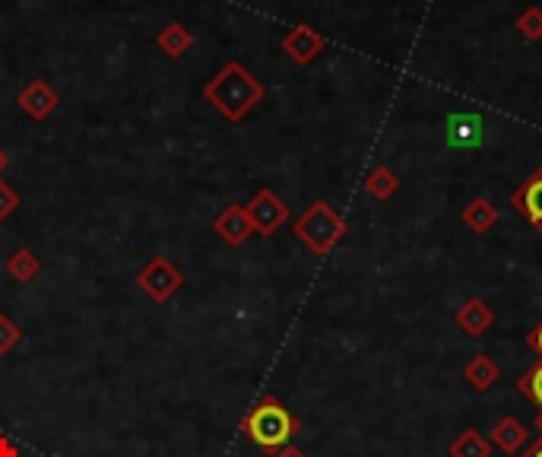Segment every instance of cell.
<instances>
[{
    "label": "cell",
    "mask_w": 542,
    "mask_h": 457,
    "mask_svg": "<svg viewBox=\"0 0 542 457\" xmlns=\"http://www.w3.org/2000/svg\"><path fill=\"white\" fill-rule=\"evenodd\" d=\"M264 96H267L264 83H260L254 73L238 61L222 64L216 77L203 86V99H207L216 112L232 124L245 121L254 108L264 102Z\"/></svg>",
    "instance_id": "obj_1"
},
{
    "label": "cell",
    "mask_w": 542,
    "mask_h": 457,
    "mask_svg": "<svg viewBox=\"0 0 542 457\" xmlns=\"http://www.w3.org/2000/svg\"><path fill=\"white\" fill-rule=\"evenodd\" d=\"M292 232L311 254L324 258V254H330L346 239L349 223L333 210V204H327V200H314V204L292 223Z\"/></svg>",
    "instance_id": "obj_2"
},
{
    "label": "cell",
    "mask_w": 542,
    "mask_h": 457,
    "mask_svg": "<svg viewBox=\"0 0 542 457\" xmlns=\"http://www.w3.org/2000/svg\"><path fill=\"white\" fill-rule=\"evenodd\" d=\"M245 435L251 438V442L257 448L264 451H279L286 448L295 432H298V419L289 413V407L283 404V400L276 397H264L260 404L245 416Z\"/></svg>",
    "instance_id": "obj_3"
},
{
    "label": "cell",
    "mask_w": 542,
    "mask_h": 457,
    "mask_svg": "<svg viewBox=\"0 0 542 457\" xmlns=\"http://www.w3.org/2000/svg\"><path fill=\"white\" fill-rule=\"evenodd\" d=\"M137 286L146 299H153L156 305H165L175 292L184 286V273L165 258V254H156L143 264V270L137 273Z\"/></svg>",
    "instance_id": "obj_4"
},
{
    "label": "cell",
    "mask_w": 542,
    "mask_h": 457,
    "mask_svg": "<svg viewBox=\"0 0 542 457\" xmlns=\"http://www.w3.org/2000/svg\"><path fill=\"white\" fill-rule=\"evenodd\" d=\"M245 213L251 219V229L257 235H264V239H270V235H276L289 223V204L270 188H260L245 204Z\"/></svg>",
    "instance_id": "obj_5"
},
{
    "label": "cell",
    "mask_w": 542,
    "mask_h": 457,
    "mask_svg": "<svg viewBox=\"0 0 542 457\" xmlns=\"http://www.w3.org/2000/svg\"><path fill=\"white\" fill-rule=\"evenodd\" d=\"M324 48H327L324 35L317 32L314 26H308V23H298L283 35V51L289 54V61H295L298 67L314 64L317 58H321Z\"/></svg>",
    "instance_id": "obj_6"
},
{
    "label": "cell",
    "mask_w": 542,
    "mask_h": 457,
    "mask_svg": "<svg viewBox=\"0 0 542 457\" xmlns=\"http://www.w3.org/2000/svg\"><path fill=\"white\" fill-rule=\"evenodd\" d=\"M16 105H20V112L32 121H45L58 112L61 105V96L54 93V89L45 83V80H32L20 89V96H16Z\"/></svg>",
    "instance_id": "obj_7"
},
{
    "label": "cell",
    "mask_w": 542,
    "mask_h": 457,
    "mask_svg": "<svg viewBox=\"0 0 542 457\" xmlns=\"http://www.w3.org/2000/svg\"><path fill=\"white\" fill-rule=\"evenodd\" d=\"M454 324L460 327V334L463 337H470V340H479L492 331V324H495V308L485 302V299H466L457 305V312H454Z\"/></svg>",
    "instance_id": "obj_8"
},
{
    "label": "cell",
    "mask_w": 542,
    "mask_h": 457,
    "mask_svg": "<svg viewBox=\"0 0 542 457\" xmlns=\"http://www.w3.org/2000/svg\"><path fill=\"white\" fill-rule=\"evenodd\" d=\"M511 207L527 219V223L542 232V166L530 175V178H523L520 185L514 188L511 194Z\"/></svg>",
    "instance_id": "obj_9"
},
{
    "label": "cell",
    "mask_w": 542,
    "mask_h": 457,
    "mask_svg": "<svg viewBox=\"0 0 542 457\" xmlns=\"http://www.w3.org/2000/svg\"><path fill=\"white\" fill-rule=\"evenodd\" d=\"M213 229H216V235L226 245H232V248H238V245H245L251 235H254V229H251V219H248V213H245V207H226L219 216H216V223H213Z\"/></svg>",
    "instance_id": "obj_10"
},
{
    "label": "cell",
    "mask_w": 542,
    "mask_h": 457,
    "mask_svg": "<svg viewBox=\"0 0 542 457\" xmlns=\"http://www.w3.org/2000/svg\"><path fill=\"white\" fill-rule=\"evenodd\" d=\"M489 442L495 448H501L504 454H520L523 448L530 445V432H527V426H523L517 416H501L498 423H495V429H492Z\"/></svg>",
    "instance_id": "obj_11"
},
{
    "label": "cell",
    "mask_w": 542,
    "mask_h": 457,
    "mask_svg": "<svg viewBox=\"0 0 542 457\" xmlns=\"http://www.w3.org/2000/svg\"><path fill=\"white\" fill-rule=\"evenodd\" d=\"M463 378H466V385H470L473 391H489V388H495V381L501 378V365L489 353H479V356H473L470 362H466Z\"/></svg>",
    "instance_id": "obj_12"
},
{
    "label": "cell",
    "mask_w": 542,
    "mask_h": 457,
    "mask_svg": "<svg viewBox=\"0 0 542 457\" xmlns=\"http://www.w3.org/2000/svg\"><path fill=\"white\" fill-rule=\"evenodd\" d=\"M460 219H463V226L470 229V232L485 235V232H492V229H495V223H498V210H495L492 200H485V197H473L470 204L463 207Z\"/></svg>",
    "instance_id": "obj_13"
},
{
    "label": "cell",
    "mask_w": 542,
    "mask_h": 457,
    "mask_svg": "<svg viewBox=\"0 0 542 457\" xmlns=\"http://www.w3.org/2000/svg\"><path fill=\"white\" fill-rule=\"evenodd\" d=\"M156 45H159V51L165 54V58H184V54L191 51V45H194V32L184 26V23H168V26H162V32L156 35Z\"/></svg>",
    "instance_id": "obj_14"
},
{
    "label": "cell",
    "mask_w": 542,
    "mask_h": 457,
    "mask_svg": "<svg viewBox=\"0 0 542 457\" xmlns=\"http://www.w3.org/2000/svg\"><path fill=\"white\" fill-rule=\"evenodd\" d=\"M447 454L451 457H492V442L485 438L479 429H463L454 442H451V448H447Z\"/></svg>",
    "instance_id": "obj_15"
},
{
    "label": "cell",
    "mask_w": 542,
    "mask_h": 457,
    "mask_svg": "<svg viewBox=\"0 0 542 457\" xmlns=\"http://www.w3.org/2000/svg\"><path fill=\"white\" fill-rule=\"evenodd\" d=\"M7 273H10V280H13V283H32V280L42 273L39 254L29 251V248L13 251L10 258H7Z\"/></svg>",
    "instance_id": "obj_16"
},
{
    "label": "cell",
    "mask_w": 542,
    "mask_h": 457,
    "mask_svg": "<svg viewBox=\"0 0 542 457\" xmlns=\"http://www.w3.org/2000/svg\"><path fill=\"white\" fill-rule=\"evenodd\" d=\"M365 191L375 197V200H390L397 191H400V178H397V172L394 169H387V166H375L368 172V178H365Z\"/></svg>",
    "instance_id": "obj_17"
},
{
    "label": "cell",
    "mask_w": 542,
    "mask_h": 457,
    "mask_svg": "<svg viewBox=\"0 0 542 457\" xmlns=\"http://www.w3.org/2000/svg\"><path fill=\"white\" fill-rule=\"evenodd\" d=\"M517 391H520L523 397H527L533 407H539V410H542V359H539L536 365H530V369L520 375Z\"/></svg>",
    "instance_id": "obj_18"
},
{
    "label": "cell",
    "mask_w": 542,
    "mask_h": 457,
    "mask_svg": "<svg viewBox=\"0 0 542 457\" xmlns=\"http://www.w3.org/2000/svg\"><path fill=\"white\" fill-rule=\"evenodd\" d=\"M517 32H520L527 42H539V39H542V7H539V4H530V7L520 10V16H517Z\"/></svg>",
    "instance_id": "obj_19"
},
{
    "label": "cell",
    "mask_w": 542,
    "mask_h": 457,
    "mask_svg": "<svg viewBox=\"0 0 542 457\" xmlns=\"http://www.w3.org/2000/svg\"><path fill=\"white\" fill-rule=\"evenodd\" d=\"M479 137H482V121L473 115H460V118H451V140L454 143H479Z\"/></svg>",
    "instance_id": "obj_20"
},
{
    "label": "cell",
    "mask_w": 542,
    "mask_h": 457,
    "mask_svg": "<svg viewBox=\"0 0 542 457\" xmlns=\"http://www.w3.org/2000/svg\"><path fill=\"white\" fill-rule=\"evenodd\" d=\"M20 327L13 324L10 315H0V356H7L16 350V343H20Z\"/></svg>",
    "instance_id": "obj_21"
},
{
    "label": "cell",
    "mask_w": 542,
    "mask_h": 457,
    "mask_svg": "<svg viewBox=\"0 0 542 457\" xmlns=\"http://www.w3.org/2000/svg\"><path fill=\"white\" fill-rule=\"evenodd\" d=\"M20 207V194H16L4 178H0V223H7V219L16 213Z\"/></svg>",
    "instance_id": "obj_22"
},
{
    "label": "cell",
    "mask_w": 542,
    "mask_h": 457,
    "mask_svg": "<svg viewBox=\"0 0 542 457\" xmlns=\"http://www.w3.org/2000/svg\"><path fill=\"white\" fill-rule=\"evenodd\" d=\"M527 346H530V350L542 359V321H539V324L533 327V331L527 334Z\"/></svg>",
    "instance_id": "obj_23"
},
{
    "label": "cell",
    "mask_w": 542,
    "mask_h": 457,
    "mask_svg": "<svg viewBox=\"0 0 542 457\" xmlns=\"http://www.w3.org/2000/svg\"><path fill=\"white\" fill-rule=\"evenodd\" d=\"M0 457H20V448H16V442L7 435H0Z\"/></svg>",
    "instance_id": "obj_24"
},
{
    "label": "cell",
    "mask_w": 542,
    "mask_h": 457,
    "mask_svg": "<svg viewBox=\"0 0 542 457\" xmlns=\"http://www.w3.org/2000/svg\"><path fill=\"white\" fill-rule=\"evenodd\" d=\"M273 457H308V454L302 448H295V445H286V448H279Z\"/></svg>",
    "instance_id": "obj_25"
},
{
    "label": "cell",
    "mask_w": 542,
    "mask_h": 457,
    "mask_svg": "<svg viewBox=\"0 0 542 457\" xmlns=\"http://www.w3.org/2000/svg\"><path fill=\"white\" fill-rule=\"evenodd\" d=\"M520 457H542V435H539V442H533V445L523 448Z\"/></svg>",
    "instance_id": "obj_26"
},
{
    "label": "cell",
    "mask_w": 542,
    "mask_h": 457,
    "mask_svg": "<svg viewBox=\"0 0 542 457\" xmlns=\"http://www.w3.org/2000/svg\"><path fill=\"white\" fill-rule=\"evenodd\" d=\"M7 166H10V156H7L4 150H0V175H4V172H7Z\"/></svg>",
    "instance_id": "obj_27"
},
{
    "label": "cell",
    "mask_w": 542,
    "mask_h": 457,
    "mask_svg": "<svg viewBox=\"0 0 542 457\" xmlns=\"http://www.w3.org/2000/svg\"><path fill=\"white\" fill-rule=\"evenodd\" d=\"M536 432H539V435H542V410H539V413H536Z\"/></svg>",
    "instance_id": "obj_28"
}]
</instances>
